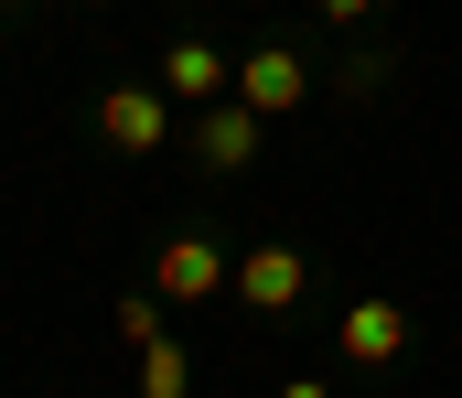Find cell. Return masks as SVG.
Listing matches in <instances>:
<instances>
[{
  "instance_id": "obj_1",
  "label": "cell",
  "mask_w": 462,
  "mask_h": 398,
  "mask_svg": "<svg viewBox=\"0 0 462 398\" xmlns=\"http://www.w3.org/2000/svg\"><path fill=\"white\" fill-rule=\"evenodd\" d=\"M151 291H162V301H216V291H226V248H216V237H172V248L151 259Z\"/></svg>"
},
{
  "instance_id": "obj_2",
  "label": "cell",
  "mask_w": 462,
  "mask_h": 398,
  "mask_svg": "<svg viewBox=\"0 0 462 398\" xmlns=\"http://www.w3.org/2000/svg\"><path fill=\"white\" fill-rule=\"evenodd\" d=\"M236 97H247L258 119H291V108L312 97V76H301V54H291V43H269V54H247V65H236Z\"/></svg>"
},
{
  "instance_id": "obj_3",
  "label": "cell",
  "mask_w": 462,
  "mask_h": 398,
  "mask_svg": "<svg viewBox=\"0 0 462 398\" xmlns=\"http://www.w3.org/2000/svg\"><path fill=\"white\" fill-rule=\"evenodd\" d=\"M162 97H172V87H108V97H97V130H108L118 151H162V130H172Z\"/></svg>"
},
{
  "instance_id": "obj_4",
  "label": "cell",
  "mask_w": 462,
  "mask_h": 398,
  "mask_svg": "<svg viewBox=\"0 0 462 398\" xmlns=\"http://www.w3.org/2000/svg\"><path fill=\"white\" fill-rule=\"evenodd\" d=\"M162 87H172V97H194V108H216V97H236V65L216 54V43H194V32H183V43H162Z\"/></svg>"
},
{
  "instance_id": "obj_5",
  "label": "cell",
  "mask_w": 462,
  "mask_h": 398,
  "mask_svg": "<svg viewBox=\"0 0 462 398\" xmlns=\"http://www.w3.org/2000/svg\"><path fill=\"white\" fill-rule=\"evenodd\" d=\"M334 345H345L355 366H387V356L409 345V312H398V301H355L345 323H334Z\"/></svg>"
},
{
  "instance_id": "obj_6",
  "label": "cell",
  "mask_w": 462,
  "mask_h": 398,
  "mask_svg": "<svg viewBox=\"0 0 462 398\" xmlns=\"http://www.w3.org/2000/svg\"><path fill=\"white\" fill-rule=\"evenodd\" d=\"M301 280H312V259H291V248H247V259H236V291H247L258 312H291Z\"/></svg>"
},
{
  "instance_id": "obj_7",
  "label": "cell",
  "mask_w": 462,
  "mask_h": 398,
  "mask_svg": "<svg viewBox=\"0 0 462 398\" xmlns=\"http://www.w3.org/2000/svg\"><path fill=\"white\" fill-rule=\"evenodd\" d=\"M258 130H269V119H258L247 97H216V108H205V162H216V172H247V162H258Z\"/></svg>"
},
{
  "instance_id": "obj_8",
  "label": "cell",
  "mask_w": 462,
  "mask_h": 398,
  "mask_svg": "<svg viewBox=\"0 0 462 398\" xmlns=\"http://www.w3.org/2000/svg\"><path fill=\"white\" fill-rule=\"evenodd\" d=\"M183 388H194V356H183L172 334H162V345H140V398H183Z\"/></svg>"
},
{
  "instance_id": "obj_9",
  "label": "cell",
  "mask_w": 462,
  "mask_h": 398,
  "mask_svg": "<svg viewBox=\"0 0 462 398\" xmlns=\"http://www.w3.org/2000/svg\"><path fill=\"white\" fill-rule=\"evenodd\" d=\"M118 334H129V345H162V291H151V301H118Z\"/></svg>"
},
{
  "instance_id": "obj_10",
  "label": "cell",
  "mask_w": 462,
  "mask_h": 398,
  "mask_svg": "<svg viewBox=\"0 0 462 398\" xmlns=\"http://www.w3.org/2000/svg\"><path fill=\"white\" fill-rule=\"evenodd\" d=\"M323 11H334V22H365V11H376V0H323Z\"/></svg>"
},
{
  "instance_id": "obj_11",
  "label": "cell",
  "mask_w": 462,
  "mask_h": 398,
  "mask_svg": "<svg viewBox=\"0 0 462 398\" xmlns=\"http://www.w3.org/2000/svg\"><path fill=\"white\" fill-rule=\"evenodd\" d=\"M280 398H323V377H291V388H280Z\"/></svg>"
},
{
  "instance_id": "obj_12",
  "label": "cell",
  "mask_w": 462,
  "mask_h": 398,
  "mask_svg": "<svg viewBox=\"0 0 462 398\" xmlns=\"http://www.w3.org/2000/svg\"><path fill=\"white\" fill-rule=\"evenodd\" d=\"M0 11H11V0H0Z\"/></svg>"
}]
</instances>
